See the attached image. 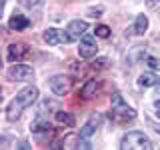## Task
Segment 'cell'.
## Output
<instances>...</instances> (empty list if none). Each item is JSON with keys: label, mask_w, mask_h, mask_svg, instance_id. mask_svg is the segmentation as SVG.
<instances>
[{"label": "cell", "mask_w": 160, "mask_h": 150, "mask_svg": "<svg viewBox=\"0 0 160 150\" xmlns=\"http://www.w3.org/2000/svg\"><path fill=\"white\" fill-rule=\"evenodd\" d=\"M36 98H38V88H36V86H26V88H22V90L16 94V98H14L12 102L6 106V118L10 120V122L18 120L20 116H22L24 110L34 104V100H36Z\"/></svg>", "instance_id": "cell-1"}, {"label": "cell", "mask_w": 160, "mask_h": 150, "mask_svg": "<svg viewBox=\"0 0 160 150\" xmlns=\"http://www.w3.org/2000/svg\"><path fill=\"white\" fill-rule=\"evenodd\" d=\"M110 104H112V106H110V118H112L114 122L124 124V122H128V120H134V118H136V110L130 108L128 104L122 100V96H120L118 92L112 94Z\"/></svg>", "instance_id": "cell-2"}, {"label": "cell", "mask_w": 160, "mask_h": 150, "mask_svg": "<svg viewBox=\"0 0 160 150\" xmlns=\"http://www.w3.org/2000/svg\"><path fill=\"white\" fill-rule=\"evenodd\" d=\"M120 148L122 150H144V148H152V142L148 140V136L144 132H128L124 134L120 140Z\"/></svg>", "instance_id": "cell-3"}, {"label": "cell", "mask_w": 160, "mask_h": 150, "mask_svg": "<svg viewBox=\"0 0 160 150\" xmlns=\"http://www.w3.org/2000/svg\"><path fill=\"white\" fill-rule=\"evenodd\" d=\"M48 86L56 96H64L70 90V86H72V80H70L66 74H56V76H52L48 80Z\"/></svg>", "instance_id": "cell-4"}, {"label": "cell", "mask_w": 160, "mask_h": 150, "mask_svg": "<svg viewBox=\"0 0 160 150\" xmlns=\"http://www.w3.org/2000/svg\"><path fill=\"white\" fill-rule=\"evenodd\" d=\"M42 38L46 40L48 44H60V42H72V36H70V32L66 30H60V28H48V30H44V34H42Z\"/></svg>", "instance_id": "cell-5"}, {"label": "cell", "mask_w": 160, "mask_h": 150, "mask_svg": "<svg viewBox=\"0 0 160 150\" xmlns=\"http://www.w3.org/2000/svg\"><path fill=\"white\" fill-rule=\"evenodd\" d=\"M6 74H8V78H10V80L26 82V80H32V76H34V70L30 68V66H26V64H16V66L8 68V70H6Z\"/></svg>", "instance_id": "cell-6"}, {"label": "cell", "mask_w": 160, "mask_h": 150, "mask_svg": "<svg viewBox=\"0 0 160 150\" xmlns=\"http://www.w3.org/2000/svg\"><path fill=\"white\" fill-rule=\"evenodd\" d=\"M30 52V46L24 42H14L10 44L8 50H6V60H10V62H18V60H24L28 56Z\"/></svg>", "instance_id": "cell-7"}, {"label": "cell", "mask_w": 160, "mask_h": 150, "mask_svg": "<svg viewBox=\"0 0 160 150\" xmlns=\"http://www.w3.org/2000/svg\"><path fill=\"white\" fill-rule=\"evenodd\" d=\"M96 38L94 36H84L82 40H80V46H78V54L80 58H92L94 54H96Z\"/></svg>", "instance_id": "cell-8"}, {"label": "cell", "mask_w": 160, "mask_h": 150, "mask_svg": "<svg viewBox=\"0 0 160 150\" xmlns=\"http://www.w3.org/2000/svg\"><path fill=\"white\" fill-rule=\"evenodd\" d=\"M100 122H102V116H100V114H92V116L88 118V122L84 124L82 128H80V134H78V136L82 138V140L90 138L94 132H96V128L100 126Z\"/></svg>", "instance_id": "cell-9"}, {"label": "cell", "mask_w": 160, "mask_h": 150, "mask_svg": "<svg viewBox=\"0 0 160 150\" xmlns=\"http://www.w3.org/2000/svg\"><path fill=\"white\" fill-rule=\"evenodd\" d=\"M98 88H100V82H96V80H88V82L82 86V90H80V98H82V100L94 98L96 92H98Z\"/></svg>", "instance_id": "cell-10"}, {"label": "cell", "mask_w": 160, "mask_h": 150, "mask_svg": "<svg viewBox=\"0 0 160 150\" xmlns=\"http://www.w3.org/2000/svg\"><path fill=\"white\" fill-rule=\"evenodd\" d=\"M86 28H88V24L82 22V20H72V22L68 24V32H70V36H72L74 40L80 38V34L86 32Z\"/></svg>", "instance_id": "cell-11"}, {"label": "cell", "mask_w": 160, "mask_h": 150, "mask_svg": "<svg viewBox=\"0 0 160 150\" xmlns=\"http://www.w3.org/2000/svg\"><path fill=\"white\" fill-rule=\"evenodd\" d=\"M8 26L12 30H24L26 26H30V20L26 16H22V14H14V16L8 20Z\"/></svg>", "instance_id": "cell-12"}, {"label": "cell", "mask_w": 160, "mask_h": 150, "mask_svg": "<svg viewBox=\"0 0 160 150\" xmlns=\"http://www.w3.org/2000/svg\"><path fill=\"white\" fill-rule=\"evenodd\" d=\"M148 30V18L144 14H138L136 22H134V34H144Z\"/></svg>", "instance_id": "cell-13"}, {"label": "cell", "mask_w": 160, "mask_h": 150, "mask_svg": "<svg viewBox=\"0 0 160 150\" xmlns=\"http://www.w3.org/2000/svg\"><path fill=\"white\" fill-rule=\"evenodd\" d=\"M158 82V76L156 74H142V76L138 78V86L140 88H148V86H154V84Z\"/></svg>", "instance_id": "cell-14"}, {"label": "cell", "mask_w": 160, "mask_h": 150, "mask_svg": "<svg viewBox=\"0 0 160 150\" xmlns=\"http://www.w3.org/2000/svg\"><path fill=\"white\" fill-rule=\"evenodd\" d=\"M56 122L58 124H64V126H74V114L70 112H56Z\"/></svg>", "instance_id": "cell-15"}, {"label": "cell", "mask_w": 160, "mask_h": 150, "mask_svg": "<svg viewBox=\"0 0 160 150\" xmlns=\"http://www.w3.org/2000/svg\"><path fill=\"white\" fill-rule=\"evenodd\" d=\"M32 132H50V124L44 120H36L32 124Z\"/></svg>", "instance_id": "cell-16"}, {"label": "cell", "mask_w": 160, "mask_h": 150, "mask_svg": "<svg viewBox=\"0 0 160 150\" xmlns=\"http://www.w3.org/2000/svg\"><path fill=\"white\" fill-rule=\"evenodd\" d=\"M78 138H80V136H74V134H70V136L64 138L62 146H64V148H78V142H76Z\"/></svg>", "instance_id": "cell-17"}, {"label": "cell", "mask_w": 160, "mask_h": 150, "mask_svg": "<svg viewBox=\"0 0 160 150\" xmlns=\"http://www.w3.org/2000/svg\"><path fill=\"white\" fill-rule=\"evenodd\" d=\"M108 66V58H98V60H94L92 64H90V68L92 70H102V68H106Z\"/></svg>", "instance_id": "cell-18"}, {"label": "cell", "mask_w": 160, "mask_h": 150, "mask_svg": "<svg viewBox=\"0 0 160 150\" xmlns=\"http://www.w3.org/2000/svg\"><path fill=\"white\" fill-rule=\"evenodd\" d=\"M96 36L108 38V36H110V28L106 26V24H98V26H96Z\"/></svg>", "instance_id": "cell-19"}, {"label": "cell", "mask_w": 160, "mask_h": 150, "mask_svg": "<svg viewBox=\"0 0 160 150\" xmlns=\"http://www.w3.org/2000/svg\"><path fill=\"white\" fill-rule=\"evenodd\" d=\"M146 62H148V66H150V68H154V70H160V60H158V58H154V56H148V60H146Z\"/></svg>", "instance_id": "cell-20"}, {"label": "cell", "mask_w": 160, "mask_h": 150, "mask_svg": "<svg viewBox=\"0 0 160 150\" xmlns=\"http://www.w3.org/2000/svg\"><path fill=\"white\" fill-rule=\"evenodd\" d=\"M38 2H40V0H20V4H22V6H26V8H32V6H36Z\"/></svg>", "instance_id": "cell-21"}, {"label": "cell", "mask_w": 160, "mask_h": 150, "mask_svg": "<svg viewBox=\"0 0 160 150\" xmlns=\"http://www.w3.org/2000/svg\"><path fill=\"white\" fill-rule=\"evenodd\" d=\"M100 14H102V8H90L88 10V16H92V18L100 16Z\"/></svg>", "instance_id": "cell-22"}, {"label": "cell", "mask_w": 160, "mask_h": 150, "mask_svg": "<svg viewBox=\"0 0 160 150\" xmlns=\"http://www.w3.org/2000/svg\"><path fill=\"white\" fill-rule=\"evenodd\" d=\"M160 4V0H146V6L148 8H154V6H158Z\"/></svg>", "instance_id": "cell-23"}, {"label": "cell", "mask_w": 160, "mask_h": 150, "mask_svg": "<svg viewBox=\"0 0 160 150\" xmlns=\"http://www.w3.org/2000/svg\"><path fill=\"white\" fill-rule=\"evenodd\" d=\"M156 106H158V108H160V100H156Z\"/></svg>", "instance_id": "cell-24"}, {"label": "cell", "mask_w": 160, "mask_h": 150, "mask_svg": "<svg viewBox=\"0 0 160 150\" xmlns=\"http://www.w3.org/2000/svg\"><path fill=\"white\" fill-rule=\"evenodd\" d=\"M156 114H158V118H160V108H158V110H156Z\"/></svg>", "instance_id": "cell-25"}, {"label": "cell", "mask_w": 160, "mask_h": 150, "mask_svg": "<svg viewBox=\"0 0 160 150\" xmlns=\"http://www.w3.org/2000/svg\"><path fill=\"white\" fill-rule=\"evenodd\" d=\"M156 132H158V134H160V126H156Z\"/></svg>", "instance_id": "cell-26"}]
</instances>
